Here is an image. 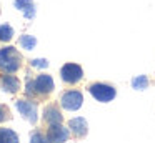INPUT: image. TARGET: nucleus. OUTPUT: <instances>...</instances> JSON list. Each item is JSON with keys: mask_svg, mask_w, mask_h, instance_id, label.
I'll use <instances>...</instances> for the list:
<instances>
[{"mask_svg": "<svg viewBox=\"0 0 155 143\" xmlns=\"http://www.w3.org/2000/svg\"><path fill=\"white\" fill-rule=\"evenodd\" d=\"M30 143H52V141L47 138V136H44L42 133H38V132H37V133H34V135H32Z\"/></svg>", "mask_w": 155, "mask_h": 143, "instance_id": "16", "label": "nucleus"}, {"mask_svg": "<svg viewBox=\"0 0 155 143\" xmlns=\"http://www.w3.org/2000/svg\"><path fill=\"white\" fill-rule=\"evenodd\" d=\"M47 138L50 140L52 143H64L68 140V130L64 128L60 123H55V125H50L47 132Z\"/></svg>", "mask_w": 155, "mask_h": 143, "instance_id": "6", "label": "nucleus"}, {"mask_svg": "<svg viewBox=\"0 0 155 143\" xmlns=\"http://www.w3.org/2000/svg\"><path fill=\"white\" fill-rule=\"evenodd\" d=\"M15 106H17V110L22 113L24 118H27L28 122H32V123L37 122V106H35V103L27 102V100H18V102L15 103Z\"/></svg>", "mask_w": 155, "mask_h": 143, "instance_id": "5", "label": "nucleus"}, {"mask_svg": "<svg viewBox=\"0 0 155 143\" xmlns=\"http://www.w3.org/2000/svg\"><path fill=\"white\" fill-rule=\"evenodd\" d=\"M0 85H2V88L5 90V92H8V93H15L18 88H20V82H18V78L17 76H14V75H4L2 78H0Z\"/></svg>", "mask_w": 155, "mask_h": 143, "instance_id": "8", "label": "nucleus"}, {"mask_svg": "<svg viewBox=\"0 0 155 143\" xmlns=\"http://www.w3.org/2000/svg\"><path fill=\"white\" fill-rule=\"evenodd\" d=\"M35 82V92L38 93H50L54 90V80L50 75H38Z\"/></svg>", "mask_w": 155, "mask_h": 143, "instance_id": "7", "label": "nucleus"}, {"mask_svg": "<svg viewBox=\"0 0 155 143\" xmlns=\"http://www.w3.org/2000/svg\"><path fill=\"white\" fill-rule=\"evenodd\" d=\"M15 7L20 12H24L25 18H34L35 17V7L32 0H15Z\"/></svg>", "mask_w": 155, "mask_h": 143, "instance_id": "10", "label": "nucleus"}, {"mask_svg": "<svg viewBox=\"0 0 155 143\" xmlns=\"http://www.w3.org/2000/svg\"><path fill=\"white\" fill-rule=\"evenodd\" d=\"M82 93L80 92H75V90H70V92L64 93L60 98V103L65 110H78L82 106Z\"/></svg>", "mask_w": 155, "mask_h": 143, "instance_id": "4", "label": "nucleus"}, {"mask_svg": "<svg viewBox=\"0 0 155 143\" xmlns=\"http://www.w3.org/2000/svg\"><path fill=\"white\" fill-rule=\"evenodd\" d=\"M44 118L47 120V122L50 123V125H55V123H62V113L58 112L57 106L50 105V106H47V108H45V112H44Z\"/></svg>", "mask_w": 155, "mask_h": 143, "instance_id": "11", "label": "nucleus"}, {"mask_svg": "<svg viewBox=\"0 0 155 143\" xmlns=\"http://www.w3.org/2000/svg\"><path fill=\"white\" fill-rule=\"evenodd\" d=\"M68 126H70V130L74 132L75 136H85L88 132V125L87 122H85V118H72L70 123H68Z\"/></svg>", "mask_w": 155, "mask_h": 143, "instance_id": "9", "label": "nucleus"}, {"mask_svg": "<svg viewBox=\"0 0 155 143\" xmlns=\"http://www.w3.org/2000/svg\"><path fill=\"white\" fill-rule=\"evenodd\" d=\"M20 53L15 47H4L0 48V70L5 73H14L20 68Z\"/></svg>", "mask_w": 155, "mask_h": 143, "instance_id": "1", "label": "nucleus"}, {"mask_svg": "<svg viewBox=\"0 0 155 143\" xmlns=\"http://www.w3.org/2000/svg\"><path fill=\"white\" fill-rule=\"evenodd\" d=\"M88 90H90V93L98 102L107 103V102L115 98V88L110 85H105V83H94V85H90Z\"/></svg>", "mask_w": 155, "mask_h": 143, "instance_id": "2", "label": "nucleus"}, {"mask_svg": "<svg viewBox=\"0 0 155 143\" xmlns=\"http://www.w3.org/2000/svg\"><path fill=\"white\" fill-rule=\"evenodd\" d=\"M18 42H20L22 48H25V50H32L37 45V38L32 37V35H22L20 38H18Z\"/></svg>", "mask_w": 155, "mask_h": 143, "instance_id": "13", "label": "nucleus"}, {"mask_svg": "<svg viewBox=\"0 0 155 143\" xmlns=\"http://www.w3.org/2000/svg\"><path fill=\"white\" fill-rule=\"evenodd\" d=\"M7 115H8L7 108H5V106H2V105H0V122H2V120H5V118H7Z\"/></svg>", "mask_w": 155, "mask_h": 143, "instance_id": "18", "label": "nucleus"}, {"mask_svg": "<svg viewBox=\"0 0 155 143\" xmlns=\"http://www.w3.org/2000/svg\"><path fill=\"white\" fill-rule=\"evenodd\" d=\"M14 37V28L10 25H0V42H8Z\"/></svg>", "mask_w": 155, "mask_h": 143, "instance_id": "15", "label": "nucleus"}, {"mask_svg": "<svg viewBox=\"0 0 155 143\" xmlns=\"http://www.w3.org/2000/svg\"><path fill=\"white\" fill-rule=\"evenodd\" d=\"M132 86H134L135 90H145L148 86V78L145 75H138L135 76L134 80H132Z\"/></svg>", "mask_w": 155, "mask_h": 143, "instance_id": "14", "label": "nucleus"}, {"mask_svg": "<svg viewBox=\"0 0 155 143\" xmlns=\"http://www.w3.org/2000/svg\"><path fill=\"white\" fill-rule=\"evenodd\" d=\"M0 143H18V136L10 128H0Z\"/></svg>", "mask_w": 155, "mask_h": 143, "instance_id": "12", "label": "nucleus"}, {"mask_svg": "<svg viewBox=\"0 0 155 143\" xmlns=\"http://www.w3.org/2000/svg\"><path fill=\"white\" fill-rule=\"evenodd\" d=\"M82 75H84V72L77 63H67L60 70V76L65 83H77L82 78Z\"/></svg>", "mask_w": 155, "mask_h": 143, "instance_id": "3", "label": "nucleus"}, {"mask_svg": "<svg viewBox=\"0 0 155 143\" xmlns=\"http://www.w3.org/2000/svg\"><path fill=\"white\" fill-rule=\"evenodd\" d=\"M30 65L35 67V68H47L48 62H47V60H44V58H35V60H32V62H30Z\"/></svg>", "mask_w": 155, "mask_h": 143, "instance_id": "17", "label": "nucleus"}]
</instances>
